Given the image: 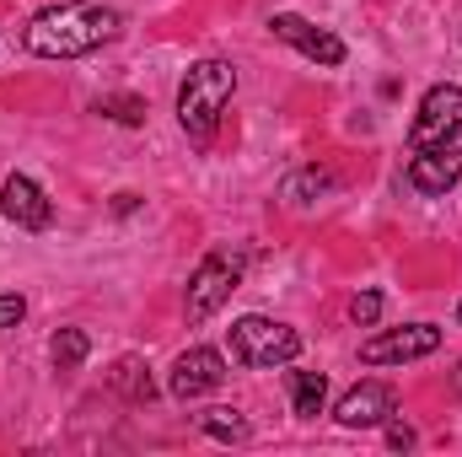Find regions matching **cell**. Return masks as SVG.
<instances>
[{"mask_svg":"<svg viewBox=\"0 0 462 457\" xmlns=\"http://www.w3.org/2000/svg\"><path fill=\"white\" fill-rule=\"evenodd\" d=\"M231 92H236V65L231 60H199L189 65L183 87H178V124L194 145H210L216 140V124L226 114Z\"/></svg>","mask_w":462,"mask_h":457,"instance_id":"2","label":"cell"},{"mask_svg":"<svg viewBox=\"0 0 462 457\" xmlns=\"http://www.w3.org/2000/svg\"><path fill=\"white\" fill-rule=\"evenodd\" d=\"M436 350H441V329L436 323H403V329H387V334L360 344V360L365 366H403V360H425Z\"/></svg>","mask_w":462,"mask_h":457,"instance_id":"5","label":"cell"},{"mask_svg":"<svg viewBox=\"0 0 462 457\" xmlns=\"http://www.w3.org/2000/svg\"><path fill=\"white\" fill-rule=\"evenodd\" d=\"M349 318H355L360 329H376V318H382V296H376V291H360V296L349 302Z\"/></svg>","mask_w":462,"mask_h":457,"instance_id":"18","label":"cell"},{"mask_svg":"<svg viewBox=\"0 0 462 457\" xmlns=\"http://www.w3.org/2000/svg\"><path fill=\"white\" fill-rule=\"evenodd\" d=\"M393 415H398V393H393V382H355L345 398H339V409H334V420H339L345 431L387 425Z\"/></svg>","mask_w":462,"mask_h":457,"instance_id":"10","label":"cell"},{"mask_svg":"<svg viewBox=\"0 0 462 457\" xmlns=\"http://www.w3.org/2000/svg\"><path fill=\"white\" fill-rule=\"evenodd\" d=\"M269 27H274V38H285L291 49H301L312 65H323V70H334V65H345V38H334L328 27H312L307 16H296V11H274L269 16Z\"/></svg>","mask_w":462,"mask_h":457,"instance_id":"9","label":"cell"},{"mask_svg":"<svg viewBox=\"0 0 462 457\" xmlns=\"http://www.w3.org/2000/svg\"><path fill=\"white\" fill-rule=\"evenodd\" d=\"M328 189H334V178L318 173V167H307V173H296V178L285 183V200H291V205H312V200L328 194Z\"/></svg>","mask_w":462,"mask_h":457,"instance_id":"16","label":"cell"},{"mask_svg":"<svg viewBox=\"0 0 462 457\" xmlns=\"http://www.w3.org/2000/svg\"><path fill=\"white\" fill-rule=\"evenodd\" d=\"M236 280H242V258L236 253H205L199 269L189 275V296H183L189 323H205L210 312H221L226 296L236 291Z\"/></svg>","mask_w":462,"mask_h":457,"instance_id":"4","label":"cell"},{"mask_svg":"<svg viewBox=\"0 0 462 457\" xmlns=\"http://www.w3.org/2000/svg\"><path fill=\"white\" fill-rule=\"evenodd\" d=\"M97 114L114 118V124H145V103H140V98H103Z\"/></svg>","mask_w":462,"mask_h":457,"instance_id":"17","label":"cell"},{"mask_svg":"<svg viewBox=\"0 0 462 457\" xmlns=\"http://www.w3.org/2000/svg\"><path fill=\"white\" fill-rule=\"evenodd\" d=\"M27 318V302L22 296H0V329H16Z\"/></svg>","mask_w":462,"mask_h":457,"instance_id":"19","label":"cell"},{"mask_svg":"<svg viewBox=\"0 0 462 457\" xmlns=\"http://www.w3.org/2000/svg\"><path fill=\"white\" fill-rule=\"evenodd\" d=\"M457 129H462V87L441 81V87H430V92L420 98V114H414V129H409V145L420 151V145H436V140H447V135H457Z\"/></svg>","mask_w":462,"mask_h":457,"instance_id":"8","label":"cell"},{"mask_svg":"<svg viewBox=\"0 0 462 457\" xmlns=\"http://www.w3.org/2000/svg\"><path fill=\"white\" fill-rule=\"evenodd\" d=\"M387 447H398V452H403V447H414V431H409L403 420H387Z\"/></svg>","mask_w":462,"mask_h":457,"instance_id":"20","label":"cell"},{"mask_svg":"<svg viewBox=\"0 0 462 457\" xmlns=\"http://www.w3.org/2000/svg\"><path fill=\"white\" fill-rule=\"evenodd\" d=\"M199 431L216 436V442H242V436H247V420H242L236 409H205V415H199Z\"/></svg>","mask_w":462,"mask_h":457,"instance_id":"15","label":"cell"},{"mask_svg":"<svg viewBox=\"0 0 462 457\" xmlns=\"http://www.w3.org/2000/svg\"><path fill=\"white\" fill-rule=\"evenodd\" d=\"M457 178H462V129L447 135V140H436V145H420L409 156V183L420 194H447Z\"/></svg>","mask_w":462,"mask_h":457,"instance_id":"7","label":"cell"},{"mask_svg":"<svg viewBox=\"0 0 462 457\" xmlns=\"http://www.w3.org/2000/svg\"><path fill=\"white\" fill-rule=\"evenodd\" d=\"M226 382V355L221 350H210V344H194V350H183L178 360H172V377H167V393L172 398H205V393H216Z\"/></svg>","mask_w":462,"mask_h":457,"instance_id":"6","label":"cell"},{"mask_svg":"<svg viewBox=\"0 0 462 457\" xmlns=\"http://www.w3.org/2000/svg\"><path fill=\"white\" fill-rule=\"evenodd\" d=\"M49 355H54V371H81V366H87V355H92L87 329H60L54 344H49Z\"/></svg>","mask_w":462,"mask_h":457,"instance_id":"14","label":"cell"},{"mask_svg":"<svg viewBox=\"0 0 462 457\" xmlns=\"http://www.w3.org/2000/svg\"><path fill=\"white\" fill-rule=\"evenodd\" d=\"M0 210H5V221L22 231H43L54 221V205H49V194L27 178V173H11L5 183H0Z\"/></svg>","mask_w":462,"mask_h":457,"instance_id":"11","label":"cell"},{"mask_svg":"<svg viewBox=\"0 0 462 457\" xmlns=\"http://www.w3.org/2000/svg\"><path fill=\"white\" fill-rule=\"evenodd\" d=\"M108 387H114V393H124L129 404H151V398H156L151 366H145L140 355H124V360H114V371H108Z\"/></svg>","mask_w":462,"mask_h":457,"instance_id":"12","label":"cell"},{"mask_svg":"<svg viewBox=\"0 0 462 457\" xmlns=\"http://www.w3.org/2000/svg\"><path fill=\"white\" fill-rule=\"evenodd\" d=\"M328 404V377L323 371H291V409L301 420H318Z\"/></svg>","mask_w":462,"mask_h":457,"instance_id":"13","label":"cell"},{"mask_svg":"<svg viewBox=\"0 0 462 457\" xmlns=\"http://www.w3.org/2000/svg\"><path fill=\"white\" fill-rule=\"evenodd\" d=\"M301 355V334L291 323H274V318H236L231 323V360L253 366V371H269V366H291Z\"/></svg>","mask_w":462,"mask_h":457,"instance_id":"3","label":"cell"},{"mask_svg":"<svg viewBox=\"0 0 462 457\" xmlns=\"http://www.w3.org/2000/svg\"><path fill=\"white\" fill-rule=\"evenodd\" d=\"M457 323H462V302H457Z\"/></svg>","mask_w":462,"mask_h":457,"instance_id":"21","label":"cell"},{"mask_svg":"<svg viewBox=\"0 0 462 457\" xmlns=\"http://www.w3.org/2000/svg\"><path fill=\"white\" fill-rule=\"evenodd\" d=\"M124 33V16L114 5H92V0H70V5H49L27 22L22 43L38 60H81L103 43H114Z\"/></svg>","mask_w":462,"mask_h":457,"instance_id":"1","label":"cell"}]
</instances>
